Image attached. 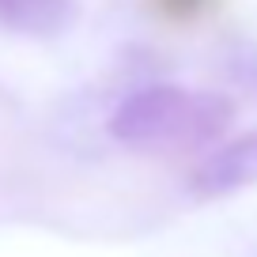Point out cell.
<instances>
[{"label": "cell", "instance_id": "cell-1", "mask_svg": "<svg viewBox=\"0 0 257 257\" xmlns=\"http://www.w3.org/2000/svg\"><path fill=\"white\" fill-rule=\"evenodd\" d=\"M234 102L216 91H185L174 83H152L133 91L110 117V137L128 148L163 144H212L231 128Z\"/></svg>", "mask_w": 257, "mask_h": 257}, {"label": "cell", "instance_id": "cell-3", "mask_svg": "<svg viewBox=\"0 0 257 257\" xmlns=\"http://www.w3.org/2000/svg\"><path fill=\"white\" fill-rule=\"evenodd\" d=\"M72 23V0H0V27L12 34L53 38Z\"/></svg>", "mask_w": 257, "mask_h": 257}, {"label": "cell", "instance_id": "cell-4", "mask_svg": "<svg viewBox=\"0 0 257 257\" xmlns=\"http://www.w3.org/2000/svg\"><path fill=\"white\" fill-rule=\"evenodd\" d=\"M148 8L163 19V23H174V27H193L201 23L204 16L219 8V0H148Z\"/></svg>", "mask_w": 257, "mask_h": 257}, {"label": "cell", "instance_id": "cell-2", "mask_svg": "<svg viewBox=\"0 0 257 257\" xmlns=\"http://www.w3.org/2000/svg\"><path fill=\"white\" fill-rule=\"evenodd\" d=\"M246 185H257V128L227 140L189 174V193L197 201H216Z\"/></svg>", "mask_w": 257, "mask_h": 257}]
</instances>
